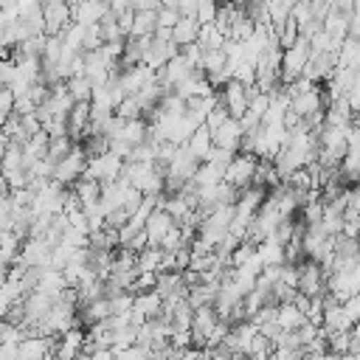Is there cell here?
<instances>
[{
  "label": "cell",
  "instance_id": "obj_10",
  "mask_svg": "<svg viewBox=\"0 0 360 360\" xmlns=\"http://www.w3.org/2000/svg\"><path fill=\"white\" fill-rule=\"evenodd\" d=\"M194 70H197V68H194V65H191V62H188V59H186V56L177 51V53H174V56H172V59H169V62H166L160 70H155V73H158L160 84H163L166 90H172L174 84H180V82H183L186 76H191Z\"/></svg>",
  "mask_w": 360,
  "mask_h": 360
},
{
  "label": "cell",
  "instance_id": "obj_40",
  "mask_svg": "<svg viewBox=\"0 0 360 360\" xmlns=\"http://www.w3.org/2000/svg\"><path fill=\"white\" fill-rule=\"evenodd\" d=\"M6 270H8V264H6V262H0V284L6 281Z\"/></svg>",
  "mask_w": 360,
  "mask_h": 360
},
{
  "label": "cell",
  "instance_id": "obj_16",
  "mask_svg": "<svg viewBox=\"0 0 360 360\" xmlns=\"http://www.w3.org/2000/svg\"><path fill=\"white\" fill-rule=\"evenodd\" d=\"M172 93L174 96H180L183 101H188V98H194V96H208V93H214V87L208 84V79H205V73L202 70H194L191 76H186L180 84H174L172 87Z\"/></svg>",
  "mask_w": 360,
  "mask_h": 360
},
{
  "label": "cell",
  "instance_id": "obj_27",
  "mask_svg": "<svg viewBox=\"0 0 360 360\" xmlns=\"http://www.w3.org/2000/svg\"><path fill=\"white\" fill-rule=\"evenodd\" d=\"M202 51H211V48H222L225 45V34L214 25V22H200V31H197V39H194Z\"/></svg>",
  "mask_w": 360,
  "mask_h": 360
},
{
  "label": "cell",
  "instance_id": "obj_37",
  "mask_svg": "<svg viewBox=\"0 0 360 360\" xmlns=\"http://www.w3.org/2000/svg\"><path fill=\"white\" fill-rule=\"evenodd\" d=\"M149 245V239H146V233H143V228L129 239V245H127V250H132V253H138V250H143Z\"/></svg>",
  "mask_w": 360,
  "mask_h": 360
},
{
  "label": "cell",
  "instance_id": "obj_6",
  "mask_svg": "<svg viewBox=\"0 0 360 360\" xmlns=\"http://www.w3.org/2000/svg\"><path fill=\"white\" fill-rule=\"evenodd\" d=\"M323 107H326V96H323V87H321V84H318V87H309V90H304V93L290 96V110H292L298 118H309V115H315V112H323Z\"/></svg>",
  "mask_w": 360,
  "mask_h": 360
},
{
  "label": "cell",
  "instance_id": "obj_42",
  "mask_svg": "<svg viewBox=\"0 0 360 360\" xmlns=\"http://www.w3.org/2000/svg\"><path fill=\"white\" fill-rule=\"evenodd\" d=\"M73 360H90V354H87V352H76Z\"/></svg>",
  "mask_w": 360,
  "mask_h": 360
},
{
  "label": "cell",
  "instance_id": "obj_20",
  "mask_svg": "<svg viewBox=\"0 0 360 360\" xmlns=\"http://www.w3.org/2000/svg\"><path fill=\"white\" fill-rule=\"evenodd\" d=\"M197 31H200L197 17H186V14H180V20L172 25V42H174L177 48L191 45V42L197 39Z\"/></svg>",
  "mask_w": 360,
  "mask_h": 360
},
{
  "label": "cell",
  "instance_id": "obj_21",
  "mask_svg": "<svg viewBox=\"0 0 360 360\" xmlns=\"http://www.w3.org/2000/svg\"><path fill=\"white\" fill-rule=\"evenodd\" d=\"M217 104H219L217 90H214V93H208V96H194V98H188V101H186V115H188L194 124H202V121H205V115H208Z\"/></svg>",
  "mask_w": 360,
  "mask_h": 360
},
{
  "label": "cell",
  "instance_id": "obj_29",
  "mask_svg": "<svg viewBox=\"0 0 360 360\" xmlns=\"http://www.w3.org/2000/svg\"><path fill=\"white\" fill-rule=\"evenodd\" d=\"M65 87H68V93H70L73 101H90L93 84H90V79H87L84 73H79V76H68V79H65Z\"/></svg>",
  "mask_w": 360,
  "mask_h": 360
},
{
  "label": "cell",
  "instance_id": "obj_11",
  "mask_svg": "<svg viewBox=\"0 0 360 360\" xmlns=\"http://www.w3.org/2000/svg\"><path fill=\"white\" fill-rule=\"evenodd\" d=\"M197 166H200V160H197V158H191L186 146H177V149H174V155H172V160L163 166V174H166V177H172V180L186 183V180H191V174L197 172Z\"/></svg>",
  "mask_w": 360,
  "mask_h": 360
},
{
  "label": "cell",
  "instance_id": "obj_8",
  "mask_svg": "<svg viewBox=\"0 0 360 360\" xmlns=\"http://www.w3.org/2000/svg\"><path fill=\"white\" fill-rule=\"evenodd\" d=\"M39 11H42V22H45L48 37L59 34L70 22V6L65 0H39Z\"/></svg>",
  "mask_w": 360,
  "mask_h": 360
},
{
  "label": "cell",
  "instance_id": "obj_12",
  "mask_svg": "<svg viewBox=\"0 0 360 360\" xmlns=\"http://www.w3.org/2000/svg\"><path fill=\"white\" fill-rule=\"evenodd\" d=\"M177 51H180V48H177L172 39H155V37H152L149 45H146V51H143V59H141V62H143L146 68H152V70H160Z\"/></svg>",
  "mask_w": 360,
  "mask_h": 360
},
{
  "label": "cell",
  "instance_id": "obj_38",
  "mask_svg": "<svg viewBox=\"0 0 360 360\" xmlns=\"http://www.w3.org/2000/svg\"><path fill=\"white\" fill-rule=\"evenodd\" d=\"M90 354V360H115V352L110 349V346H96L93 352H87Z\"/></svg>",
  "mask_w": 360,
  "mask_h": 360
},
{
  "label": "cell",
  "instance_id": "obj_5",
  "mask_svg": "<svg viewBox=\"0 0 360 360\" xmlns=\"http://www.w3.org/2000/svg\"><path fill=\"white\" fill-rule=\"evenodd\" d=\"M295 267H298V292H304V295H321V292H326V276H323V270H321V264H315L312 259H301V262H295Z\"/></svg>",
  "mask_w": 360,
  "mask_h": 360
},
{
  "label": "cell",
  "instance_id": "obj_1",
  "mask_svg": "<svg viewBox=\"0 0 360 360\" xmlns=\"http://www.w3.org/2000/svg\"><path fill=\"white\" fill-rule=\"evenodd\" d=\"M309 39L307 37H298L292 45L281 48V65H278V82L281 84H290L292 79H298L304 73V65L309 62Z\"/></svg>",
  "mask_w": 360,
  "mask_h": 360
},
{
  "label": "cell",
  "instance_id": "obj_18",
  "mask_svg": "<svg viewBox=\"0 0 360 360\" xmlns=\"http://www.w3.org/2000/svg\"><path fill=\"white\" fill-rule=\"evenodd\" d=\"M172 225H177V222H174L163 208H155V211L146 217V222H143V233H146L149 245H160V239L166 236V231H169Z\"/></svg>",
  "mask_w": 360,
  "mask_h": 360
},
{
  "label": "cell",
  "instance_id": "obj_43",
  "mask_svg": "<svg viewBox=\"0 0 360 360\" xmlns=\"http://www.w3.org/2000/svg\"><path fill=\"white\" fill-rule=\"evenodd\" d=\"M107 3H110V0H107Z\"/></svg>",
  "mask_w": 360,
  "mask_h": 360
},
{
  "label": "cell",
  "instance_id": "obj_25",
  "mask_svg": "<svg viewBox=\"0 0 360 360\" xmlns=\"http://www.w3.org/2000/svg\"><path fill=\"white\" fill-rule=\"evenodd\" d=\"M160 256H163V250L158 245H146L143 250L135 253V270L138 273H158L160 270Z\"/></svg>",
  "mask_w": 360,
  "mask_h": 360
},
{
  "label": "cell",
  "instance_id": "obj_17",
  "mask_svg": "<svg viewBox=\"0 0 360 360\" xmlns=\"http://www.w3.org/2000/svg\"><path fill=\"white\" fill-rule=\"evenodd\" d=\"M68 284H65V276H62V270H56V267H39V273H37V292H42V295H48L51 301L53 298H59V292L65 290Z\"/></svg>",
  "mask_w": 360,
  "mask_h": 360
},
{
  "label": "cell",
  "instance_id": "obj_26",
  "mask_svg": "<svg viewBox=\"0 0 360 360\" xmlns=\"http://www.w3.org/2000/svg\"><path fill=\"white\" fill-rule=\"evenodd\" d=\"M304 321H307L304 312H301L292 301H287V304H276V323H278L281 329H298Z\"/></svg>",
  "mask_w": 360,
  "mask_h": 360
},
{
  "label": "cell",
  "instance_id": "obj_30",
  "mask_svg": "<svg viewBox=\"0 0 360 360\" xmlns=\"http://www.w3.org/2000/svg\"><path fill=\"white\" fill-rule=\"evenodd\" d=\"M70 146H73V141H70L68 135H56V138H48V149H45V158H48L51 163H56L59 158H65V155L70 152Z\"/></svg>",
  "mask_w": 360,
  "mask_h": 360
},
{
  "label": "cell",
  "instance_id": "obj_23",
  "mask_svg": "<svg viewBox=\"0 0 360 360\" xmlns=\"http://www.w3.org/2000/svg\"><path fill=\"white\" fill-rule=\"evenodd\" d=\"M158 11V8H155ZM155 11L152 8H132V28L129 37H152L155 31Z\"/></svg>",
  "mask_w": 360,
  "mask_h": 360
},
{
  "label": "cell",
  "instance_id": "obj_2",
  "mask_svg": "<svg viewBox=\"0 0 360 360\" xmlns=\"http://www.w3.org/2000/svg\"><path fill=\"white\" fill-rule=\"evenodd\" d=\"M84 163H87V152L82 149V143H73L70 152L53 163L51 180H56L59 186H70L73 180H79L84 174Z\"/></svg>",
  "mask_w": 360,
  "mask_h": 360
},
{
  "label": "cell",
  "instance_id": "obj_14",
  "mask_svg": "<svg viewBox=\"0 0 360 360\" xmlns=\"http://www.w3.org/2000/svg\"><path fill=\"white\" fill-rule=\"evenodd\" d=\"M211 141H214V146L239 152V141H242V124H239V118H231L228 115L217 129H211Z\"/></svg>",
  "mask_w": 360,
  "mask_h": 360
},
{
  "label": "cell",
  "instance_id": "obj_19",
  "mask_svg": "<svg viewBox=\"0 0 360 360\" xmlns=\"http://www.w3.org/2000/svg\"><path fill=\"white\" fill-rule=\"evenodd\" d=\"M183 146L188 149V155H191V158H197V160H205L208 149L214 146V141H211V129H208L205 124L194 127V132L186 138V143H183Z\"/></svg>",
  "mask_w": 360,
  "mask_h": 360
},
{
  "label": "cell",
  "instance_id": "obj_13",
  "mask_svg": "<svg viewBox=\"0 0 360 360\" xmlns=\"http://www.w3.org/2000/svg\"><path fill=\"white\" fill-rule=\"evenodd\" d=\"M107 11H110L107 0H76L70 6V20L82 25H96Z\"/></svg>",
  "mask_w": 360,
  "mask_h": 360
},
{
  "label": "cell",
  "instance_id": "obj_36",
  "mask_svg": "<svg viewBox=\"0 0 360 360\" xmlns=\"http://www.w3.org/2000/svg\"><path fill=\"white\" fill-rule=\"evenodd\" d=\"M225 118H228V112H225V107H222V104H217V107H214V110H211V112L205 115V121H202V124H205L208 129H217V127H219V124H222Z\"/></svg>",
  "mask_w": 360,
  "mask_h": 360
},
{
  "label": "cell",
  "instance_id": "obj_31",
  "mask_svg": "<svg viewBox=\"0 0 360 360\" xmlns=\"http://www.w3.org/2000/svg\"><path fill=\"white\" fill-rule=\"evenodd\" d=\"M17 169H22V146L8 143L3 158H0V172H17Z\"/></svg>",
  "mask_w": 360,
  "mask_h": 360
},
{
  "label": "cell",
  "instance_id": "obj_22",
  "mask_svg": "<svg viewBox=\"0 0 360 360\" xmlns=\"http://www.w3.org/2000/svg\"><path fill=\"white\" fill-rule=\"evenodd\" d=\"M68 188L76 194V200H79L82 208L90 205V202H96V200L101 197V183H98V180H90V177H84V174H82L79 180H73Z\"/></svg>",
  "mask_w": 360,
  "mask_h": 360
},
{
  "label": "cell",
  "instance_id": "obj_9",
  "mask_svg": "<svg viewBox=\"0 0 360 360\" xmlns=\"http://www.w3.org/2000/svg\"><path fill=\"white\" fill-rule=\"evenodd\" d=\"M87 124H90V101H73L65 115V135L73 143H79L87 135Z\"/></svg>",
  "mask_w": 360,
  "mask_h": 360
},
{
  "label": "cell",
  "instance_id": "obj_24",
  "mask_svg": "<svg viewBox=\"0 0 360 360\" xmlns=\"http://www.w3.org/2000/svg\"><path fill=\"white\" fill-rule=\"evenodd\" d=\"M256 256H259V262H262V267H267V264H284V245H278L276 239H262L259 245H256Z\"/></svg>",
  "mask_w": 360,
  "mask_h": 360
},
{
  "label": "cell",
  "instance_id": "obj_39",
  "mask_svg": "<svg viewBox=\"0 0 360 360\" xmlns=\"http://www.w3.org/2000/svg\"><path fill=\"white\" fill-rule=\"evenodd\" d=\"M0 360H17V343H0Z\"/></svg>",
  "mask_w": 360,
  "mask_h": 360
},
{
  "label": "cell",
  "instance_id": "obj_4",
  "mask_svg": "<svg viewBox=\"0 0 360 360\" xmlns=\"http://www.w3.org/2000/svg\"><path fill=\"white\" fill-rule=\"evenodd\" d=\"M256 155H250V152H236L231 160H228V166H225V172H222V180L228 183V186H233L236 191H242V188H248L250 186V177H253V169H256Z\"/></svg>",
  "mask_w": 360,
  "mask_h": 360
},
{
  "label": "cell",
  "instance_id": "obj_7",
  "mask_svg": "<svg viewBox=\"0 0 360 360\" xmlns=\"http://www.w3.org/2000/svg\"><path fill=\"white\" fill-rule=\"evenodd\" d=\"M17 262L25 267H48L51 262V245L39 236H25L17 253Z\"/></svg>",
  "mask_w": 360,
  "mask_h": 360
},
{
  "label": "cell",
  "instance_id": "obj_33",
  "mask_svg": "<svg viewBox=\"0 0 360 360\" xmlns=\"http://www.w3.org/2000/svg\"><path fill=\"white\" fill-rule=\"evenodd\" d=\"M177 20H180V11L172 8V6H160L155 11V28H172Z\"/></svg>",
  "mask_w": 360,
  "mask_h": 360
},
{
  "label": "cell",
  "instance_id": "obj_41",
  "mask_svg": "<svg viewBox=\"0 0 360 360\" xmlns=\"http://www.w3.org/2000/svg\"><path fill=\"white\" fill-rule=\"evenodd\" d=\"M8 194V186H6V180H3V174H0V197H6Z\"/></svg>",
  "mask_w": 360,
  "mask_h": 360
},
{
  "label": "cell",
  "instance_id": "obj_34",
  "mask_svg": "<svg viewBox=\"0 0 360 360\" xmlns=\"http://www.w3.org/2000/svg\"><path fill=\"white\" fill-rule=\"evenodd\" d=\"M340 309L346 312V318L352 323H357V318H360V295H349L346 301H340Z\"/></svg>",
  "mask_w": 360,
  "mask_h": 360
},
{
  "label": "cell",
  "instance_id": "obj_3",
  "mask_svg": "<svg viewBox=\"0 0 360 360\" xmlns=\"http://www.w3.org/2000/svg\"><path fill=\"white\" fill-rule=\"evenodd\" d=\"M121 169H124V160L115 158V155L107 149V152H101V155H87L84 177L98 180V183H110V180L121 177Z\"/></svg>",
  "mask_w": 360,
  "mask_h": 360
},
{
  "label": "cell",
  "instance_id": "obj_28",
  "mask_svg": "<svg viewBox=\"0 0 360 360\" xmlns=\"http://www.w3.org/2000/svg\"><path fill=\"white\" fill-rule=\"evenodd\" d=\"M20 245H22V239L11 228L8 231H0V262L14 264L17 262V253H20Z\"/></svg>",
  "mask_w": 360,
  "mask_h": 360
},
{
  "label": "cell",
  "instance_id": "obj_35",
  "mask_svg": "<svg viewBox=\"0 0 360 360\" xmlns=\"http://www.w3.org/2000/svg\"><path fill=\"white\" fill-rule=\"evenodd\" d=\"M14 112V96L8 87H0V121H6Z\"/></svg>",
  "mask_w": 360,
  "mask_h": 360
},
{
  "label": "cell",
  "instance_id": "obj_15",
  "mask_svg": "<svg viewBox=\"0 0 360 360\" xmlns=\"http://www.w3.org/2000/svg\"><path fill=\"white\" fill-rule=\"evenodd\" d=\"M146 135H149V124H146V118L141 115V118H127V121L121 118L118 127H115V132H112L110 138H121V141H127L129 146H135V143H143Z\"/></svg>",
  "mask_w": 360,
  "mask_h": 360
},
{
  "label": "cell",
  "instance_id": "obj_32",
  "mask_svg": "<svg viewBox=\"0 0 360 360\" xmlns=\"http://www.w3.org/2000/svg\"><path fill=\"white\" fill-rule=\"evenodd\" d=\"M112 112H115L118 118H124V121H127V118H141V115H143V110H141V104H138L135 96H124Z\"/></svg>",
  "mask_w": 360,
  "mask_h": 360
}]
</instances>
